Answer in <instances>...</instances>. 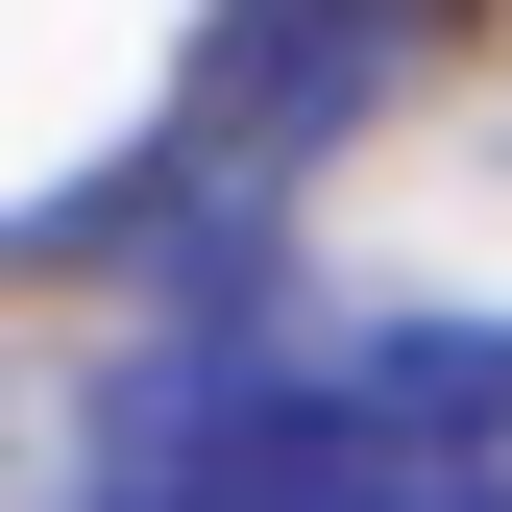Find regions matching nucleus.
<instances>
[{"label":"nucleus","mask_w":512,"mask_h":512,"mask_svg":"<svg viewBox=\"0 0 512 512\" xmlns=\"http://www.w3.org/2000/svg\"><path fill=\"white\" fill-rule=\"evenodd\" d=\"M98 512H512V342L171 366V391H122Z\"/></svg>","instance_id":"1"}]
</instances>
